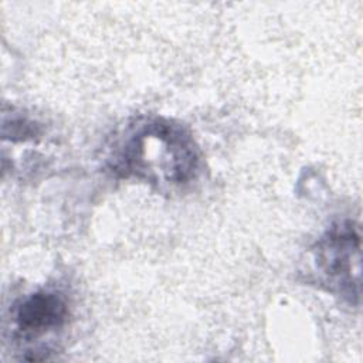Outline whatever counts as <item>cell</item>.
Segmentation results:
<instances>
[{"instance_id":"6da1fadb","label":"cell","mask_w":363,"mask_h":363,"mask_svg":"<svg viewBox=\"0 0 363 363\" xmlns=\"http://www.w3.org/2000/svg\"><path fill=\"white\" fill-rule=\"evenodd\" d=\"M106 166L118 177H133L160 190H172L196 179L200 155L191 135L180 123L142 116L116 135Z\"/></svg>"},{"instance_id":"7a4b0ae2","label":"cell","mask_w":363,"mask_h":363,"mask_svg":"<svg viewBox=\"0 0 363 363\" xmlns=\"http://www.w3.org/2000/svg\"><path fill=\"white\" fill-rule=\"evenodd\" d=\"M313 282L349 303L360 299L362 235L354 221L333 224L311 248Z\"/></svg>"},{"instance_id":"3957f363","label":"cell","mask_w":363,"mask_h":363,"mask_svg":"<svg viewBox=\"0 0 363 363\" xmlns=\"http://www.w3.org/2000/svg\"><path fill=\"white\" fill-rule=\"evenodd\" d=\"M69 316L68 301L55 289H40L18 301L11 312L14 337L31 343L61 332Z\"/></svg>"}]
</instances>
